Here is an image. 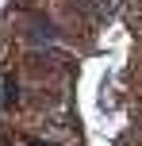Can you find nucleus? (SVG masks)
I'll list each match as a JSON object with an SVG mask.
<instances>
[{
  "label": "nucleus",
  "instance_id": "1",
  "mask_svg": "<svg viewBox=\"0 0 142 146\" xmlns=\"http://www.w3.org/2000/svg\"><path fill=\"white\" fill-rule=\"evenodd\" d=\"M23 35H27L31 42L54 46V42L61 38V31H58V23H54L50 15H46V12H31V15H27V31H23Z\"/></svg>",
  "mask_w": 142,
  "mask_h": 146
},
{
  "label": "nucleus",
  "instance_id": "2",
  "mask_svg": "<svg viewBox=\"0 0 142 146\" xmlns=\"http://www.w3.org/2000/svg\"><path fill=\"white\" fill-rule=\"evenodd\" d=\"M0 108H4V111L19 108V85H15L12 77H4V81H0Z\"/></svg>",
  "mask_w": 142,
  "mask_h": 146
}]
</instances>
